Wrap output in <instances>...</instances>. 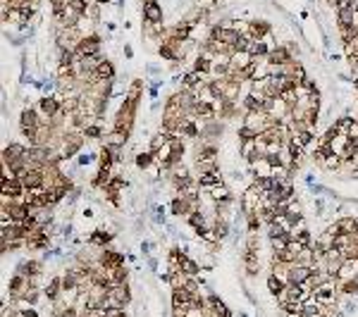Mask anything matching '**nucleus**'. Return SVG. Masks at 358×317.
<instances>
[{"mask_svg": "<svg viewBox=\"0 0 358 317\" xmlns=\"http://www.w3.org/2000/svg\"><path fill=\"white\" fill-rule=\"evenodd\" d=\"M129 301H132V296H129V288H127V284L110 286L108 301H105V310H108V308H124Z\"/></svg>", "mask_w": 358, "mask_h": 317, "instance_id": "obj_1", "label": "nucleus"}, {"mask_svg": "<svg viewBox=\"0 0 358 317\" xmlns=\"http://www.w3.org/2000/svg\"><path fill=\"white\" fill-rule=\"evenodd\" d=\"M315 298H318V303L325 305V308L334 305V301H337V282H334L332 277L327 282H323L320 286L315 288Z\"/></svg>", "mask_w": 358, "mask_h": 317, "instance_id": "obj_2", "label": "nucleus"}, {"mask_svg": "<svg viewBox=\"0 0 358 317\" xmlns=\"http://www.w3.org/2000/svg\"><path fill=\"white\" fill-rule=\"evenodd\" d=\"M98 48H101V41L96 36H88V38H82L79 46H77V58H88V55H98Z\"/></svg>", "mask_w": 358, "mask_h": 317, "instance_id": "obj_3", "label": "nucleus"}, {"mask_svg": "<svg viewBox=\"0 0 358 317\" xmlns=\"http://www.w3.org/2000/svg\"><path fill=\"white\" fill-rule=\"evenodd\" d=\"M143 19L148 24H160L163 22V7L155 0H146V5H143Z\"/></svg>", "mask_w": 358, "mask_h": 317, "instance_id": "obj_4", "label": "nucleus"}, {"mask_svg": "<svg viewBox=\"0 0 358 317\" xmlns=\"http://www.w3.org/2000/svg\"><path fill=\"white\" fill-rule=\"evenodd\" d=\"M273 162L268 160V158H256L253 162H251V170L256 174V179H270L273 176Z\"/></svg>", "mask_w": 358, "mask_h": 317, "instance_id": "obj_5", "label": "nucleus"}, {"mask_svg": "<svg viewBox=\"0 0 358 317\" xmlns=\"http://www.w3.org/2000/svg\"><path fill=\"white\" fill-rule=\"evenodd\" d=\"M251 64H253V55H251V50H234V53H232V69L246 72Z\"/></svg>", "mask_w": 358, "mask_h": 317, "instance_id": "obj_6", "label": "nucleus"}, {"mask_svg": "<svg viewBox=\"0 0 358 317\" xmlns=\"http://www.w3.org/2000/svg\"><path fill=\"white\" fill-rule=\"evenodd\" d=\"M239 153H241V158L248 160V162H253L256 158H260V155H258V143H256V139L239 141Z\"/></svg>", "mask_w": 358, "mask_h": 317, "instance_id": "obj_7", "label": "nucleus"}, {"mask_svg": "<svg viewBox=\"0 0 358 317\" xmlns=\"http://www.w3.org/2000/svg\"><path fill=\"white\" fill-rule=\"evenodd\" d=\"M193 293L187 288H172V308H182V305H191Z\"/></svg>", "mask_w": 358, "mask_h": 317, "instance_id": "obj_8", "label": "nucleus"}, {"mask_svg": "<svg viewBox=\"0 0 358 317\" xmlns=\"http://www.w3.org/2000/svg\"><path fill=\"white\" fill-rule=\"evenodd\" d=\"M313 274V269L308 267V265H301V262H296L294 267H291V284H303L308 277Z\"/></svg>", "mask_w": 358, "mask_h": 317, "instance_id": "obj_9", "label": "nucleus"}, {"mask_svg": "<svg viewBox=\"0 0 358 317\" xmlns=\"http://www.w3.org/2000/svg\"><path fill=\"white\" fill-rule=\"evenodd\" d=\"M208 193H210V198L218 203H229L232 201V193H229V189L224 186V184H215V186H210L208 189Z\"/></svg>", "mask_w": 358, "mask_h": 317, "instance_id": "obj_10", "label": "nucleus"}, {"mask_svg": "<svg viewBox=\"0 0 358 317\" xmlns=\"http://www.w3.org/2000/svg\"><path fill=\"white\" fill-rule=\"evenodd\" d=\"M198 184H201V189H210V186H215V184H222V176H220V170H213V172H203L198 176Z\"/></svg>", "mask_w": 358, "mask_h": 317, "instance_id": "obj_11", "label": "nucleus"}, {"mask_svg": "<svg viewBox=\"0 0 358 317\" xmlns=\"http://www.w3.org/2000/svg\"><path fill=\"white\" fill-rule=\"evenodd\" d=\"M62 277H53L51 282H48V286H46V296H48V301H57L60 296H62Z\"/></svg>", "mask_w": 358, "mask_h": 317, "instance_id": "obj_12", "label": "nucleus"}, {"mask_svg": "<svg viewBox=\"0 0 358 317\" xmlns=\"http://www.w3.org/2000/svg\"><path fill=\"white\" fill-rule=\"evenodd\" d=\"M43 124V119H38V115L34 112V110H24L22 112V129H38Z\"/></svg>", "mask_w": 358, "mask_h": 317, "instance_id": "obj_13", "label": "nucleus"}, {"mask_svg": "<svg viewBox=\"0 0 358 317\" xmlns=\"http://www.w3.org/2000/svg\"><path fill=\"white\" fill-rule=\"evenodd\" d=\"M270 24H268V22H258V19H256V22H251V38H253V41H260V38H263V36H268V33H270Z\"/></svg>", "mask_w": 358, "mask_h": 317, "instance_id": "obj_14", "label": "nucleus"}, {"mask_svg": "<svg viewBox=\"0 0 358 317\" xmlns=\"http://www.w3.org/2000/svg\"><path fill=\"white\" fill-rule=\"evenodd\" d=\"M67 141H69V143L62 145V158H72V155H74V153L82 148V143H84L82 136H69Z\"/></svg>", "mask_w": 358, "mask_h": 317, "instance_id": "obj_15", "label": "nucleus"}, {"mask_svg": "<svg viewBox=\"0 0 358 317\" xmlns=\"http://www.w3.org/2000/svg\"><path fill=\"white\" fill-rule=\"evenodd\" d=\"M112 74H115V69H112V64H110V62H101L93 77H96V79H103V81H110V79H112Z\"/></svg>", "mask_w": 358, "mask_h": 317, "instance_id": "obj_16", "label": "nucleus"}, {"mask_svg": "<svg viewBox=\"0 0 358 317\" xmlns=\"http://www.w3.org/2000/svg\"><path fill=\"white\" fill-rule=\"evenodd\" d=\"M179 262H182V272H184V274H189V277H198V265H196L191 258L182 255Z\"/></svg>", "mask_w": 358, "mask_h": 317, "instance_id": "obj_17", "label": "nucleus"}, {"mask_svg": "<svg viewBox=\"0 0 358 317\" xmlns=\"http://www.w3.org/2000/svg\"><path fill=\"white\" fill-rule=\"evenodd\" d=\"M124 141H127V131H112L110 136H108V145H110L112 150H117L119 145H124Z\"/></svg>", "mask_w": 358, "mask_h": 317, "instance_id": "obj_18", "label": "nucleus"}, {"mask_svg": "<svg viewBox=\"0 0 358 317\" xmlns=\"http://www.w3.org/2000/svg\"><path fill=\"white\" fill-rule=\"evenodd\" d=\"M325 170H330V172H337L341 165H344V160H341V155H337V153H330L327 158H325Z\"/></svg>", "mask_w": 358, "mask_h": 317, "instance_id": "obj_19", "label": "nucleus"}, {"mask_svg": "<svg viewBox=\"0 0 358 317\" xmlns=\"http://www.w3.org/2000/svg\"><path fill=\"white\" fill-rule=\"evenodd\" d=\"M251 55H253V58H268V55H270V48H268L263 41H253V43H251Z\"/></svg>", "mask_w": 358, "mask_h": 317, "instance_id": "obj_20", "label": "nucleus"}, {"mask_svg": "<svg viewBox=\"0 0 358 317\" xmlns=\"http://www.w3.org/2000/svg\"><path fill=\"white\" fill-rule=\"evenodd\" d=\"M356 220L358 217H341V220H339L341 234H356Z\"/></svg>", "mask_w": 358, "mask_h": 317, "instance_id": "obj_21", "label": "nucleus"}, {"mask_svg": "<svg viewBox=\"0 0 358 317\" xmlns=\"http://www.w3.org/2000/svg\"><path fill=\"white\" fill-rule=\"evenodd\" d=\"M153 162H155V155L153 153H138L136 155V167H141V170H148Z\"/></svg>", "mask_w": 358, "mask_h": 317, "instance_id": "obj_22", "label": "nucleus"}, {"mask_svg": "<svg viewBox=\"0 0 358 317\" xmlns=\"http://www.w3.org/2000/svg\"><path fill=\"white\" fill-rule=\"evenodd\" d=\"M110 238H112V236H110V234H108V231H93L88 241H91L93 246H105V243H108Z\"/></svg>", "mask_w": 358, "mask_h": 317, "instance_id": "obj_23", "label": "nucleus"}, {"mask_svg": "<svg viewBox=\"0 0 358 317\" xmlns=\"http://www.w3.org/2000/svg\"><path fill=\"white\" fill-rule=\"evenodd\" d=\"M303 248H306V246H303L299 238H289V243H287V251H289L291 255H296V260H299V253H301Z\"/></svg>", "mask_w": 358, "mask_h": 317, "instance_id": "obj_24", "label": "nucleus"}, {"mask_svg": "<svg viewBox=\"0 0 358 317\" xmlns=\"http://www.w3.org/2000/svg\"><path fill=\"white\" fill-rule=\"evenodd\" d=\"M251 43H253L251 36H241V38L234 43V50H251ZM234 50H232V53H234Z\"/></svg>", "mask_w": 358, "mask_h": 317, "instance_id": "obj_25", "label": "nucleus"}, {"mask_svg": "<svg viewBox=\"0 0 358 317\" xmlns=\"http://www.w3.org/2000/svg\"><path fill=\"white\" fill-rule=\"evenodd\" d=\"M268 288H270V293H275V296H277V293L284 288V284H282L277 277H273V274H270V279H268Z\"/></svg>", "mask_w": 358, "mask_h": 317, "instance_id": "obj_26", "label": "nucleus"}, {"mask_svg": "<svg viewBox=\"0 0 358 317\" xmlns=\"http://www.w3.org/2000/svg\"><path fill=\"white\" fill-rule=\"evenodd\" d=\"M296 238L301 241V243L306 246V248H308V246H313V241H310V234H308V231H303V234H299Z\"/></svg>", "mask_w": 358, "mask_h": 317, "instance_id": "obj_27", "label": "nucleus"}, {"mask_svg": "<svg viewBox=\"0 0 358 317\" xmlns=\"http://www.w3.org/2000/svg\"><path fill=\"white\" fill-rule=\"evenodd\" d=\"M227 229H229V227H227V222H220V224L215 227V231H218V238H224V236H227Z\"/></svg>", "mask_w": 358, "mask_h": 317, "instance_id": "obj_28", "label": "nucleus"}, {"mask_svg": "<svg viewBox=\"0 0 358 317\" xmlns=\"http://www.w3.org/2000/svg\"><path fill=\"white\" fill-rule=\"evenodd\" d=\"M91 162H93V155H82V158H79V165H82V167L91 165Z\"/></svg>", "mask_w": 358, "mask_h": 317, "instance_id": "obj_29", "label": "nucleus"}, {"mask_svg": "<svg viewBox=\"0 0 358 317\" xmlns=\"http://www.w3.org/2000/svg\"><path fill=\"white\" fill-rule=\"evenodd\" d=\"M198 2V7H210V5H215L218 0H196Z\"/></svg>", "mask_w": 358, "mask_h": 317, "instance_id": "obj_30", "label": "nucleus"}, {"mask_svg": "<svg viewBox=\"0 0 358 317\" xmlns=\"http://www.w3.org/2000/svg\"><path fill=\"white\" fill-rule=\"evenodd\" d=\"M327 2H330V5H334V7H339V5H341L344 0H327Z\"/></svg>", "mask_w": 358, "mask_h": 317, "instance_id": "obj_31", "label": "nucleus"}, {"mask_svg": "<svg viewBox=\"0 0 358 317\" xmlns=\"http://www.w3.org/2000/svg\"><path fill=\"white\" fill-rule=\"evenodd\" d=\"M356 234H358V220H356Z\"/></svg>", "mask_w": 358, "mask_h": 317, "instance_id": "obj_32", "label": "nucleus"}, {"mask_svg": "<svg viewBox=\"0 0 358 317\" xmlns=\"http://www.w3.org/2000/svg\"><path fill=\"white\" fill-rule=\"evenodd\" d=\"M239 317H246V315H239Z\"/></svg>", "mask_w": 358, "mask_h": 317, "instance_id": "obj_33", "label": "nucleus"}]
</instances>
